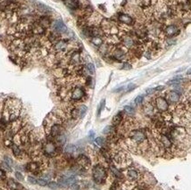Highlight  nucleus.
<instances>
[{
    "label": "nucleus",
    "instance_id": "obj_1",
    "mask_svg": "<svg viewBox=\"0 0 191 190\" xmlns=\"http://www.w3.org/2000/svg\"><path fill=\"white\" fill-rule=\"evenodd\" d=\"M87 97V91L82 85H74L70 91V102L78 104L84 101Z\"/></svg>",
    "mask_w": 191,
    "mask_h": 190
},
{
    "label": "nucleus",
    "instance_id": "obj_2",
    "mask_svg": "<svg viewBox=\"0 0 191 190\" xmlns=\"http://www.w3.org/2000/svg\"><path fill=\"white\" fill-rule=\"evenodd\" d=\"M42 153L46 157H55L58 154V146L54 140L47 139L41 143Z\"/></svg>",
    "mask_w": 191,
    "mask_h": 190
},
{
    "label": "nucleus",
    "instance_id": "obj_3",
    "mask_svg": "<svg viewBox=\"0 0 191 190\" xmlns=\"http://www.w3.org/2000/svg\"><path fill=\"white\" fill-rule=\"evenodd\" d=\"M93 180L97 184H103L107 179V171L102 164H97L94 166L92 171Z\"/></svg>",
    "mask_w": 191,
    "mask_h": 190
},
{
    "label": "nucleus",
    "instance_id": "obj_4",
    "mask_svg": "<svg viewBox=\"0 0 191 190\" xmlns=\"http://www.w3.org/2000/svg\"><path fill=\"white\" fill-rule=\"evenodd\" d=\"M116 22L118 23V24H122V25L128 26L131 28H133L136 24L135 19L131 15H130L128 14H125V13H119L117 14Z\"/></svg>",
    "mask_w": 191,
    "mask_h": 190
},
{
    "label": "nucleus",
    "instance_id": "obj_5",
    "mask_svg": "<svg viewBox=\"0 0 191 190\" xmlns=\"http://www.w3.org/2000/svg\"><path fill=\"white\" fill-rule=\"evenodd\" d=\"M154 106L155 107L156 111L159 112L160 113L165 112L169 111L170 105L167 101V99L162 96H158L154 99Z\"/></svg>",
    "mask_w": 191,
    "mask_h": 190
},
{
    "label": "nucleus",
    "instance_id": "obj_6",
    "mask_svg": "<svg viewBox=\"0 0 191 190\" xmlns=\"http://www.w3.org/2000/svg\"><path fill=\"white\" fill-rule=\"evenodd\" d=\"M49 30L52 31L57 32V33L61 34L62 36H63L68 31L66 25L63 23V21L62 20H53V22H52L51 27Z\"/></svg>",
    "mask_w": 191,
    "mask_h": 190
},
{
    "label": "nucleus",
    "instance_id": "obj_7",
    "mask_svg": "<svg viewBox=\"0 0 191 190\" xmlns=\"http://www.w3.org/2000/svg\"><path fill=\"white\" fill-rule=\"evenodd\" d=\"M45 168V166L40 163L39 162H37V161H31V162H28L25 166V169L27 171L29 172H31L33 174H38L40 172L43 171Z\"/></svg>",
    "mask_w": 191,
    "mask_h": 190
},
{
    "label": "nucleus",
    "instance_id": "obj_8",
    "mask_svg": "<svg viewBox=\"0 0 191 190\" xmlns=\"http://www.w3.org/2000/svg\"><path fill=\"white\" fill-rule=\"evenodd\" d=\"M48 31L49 30H48V29L44 28L43 26H41L40 24H38L37 21L31 24V31H32L33 35H36L38 37L46 38L48 33Z\"/></svg>",
    "mask_w": 191,
    "mask_h": 190
},
{
    "label": "nucleus",
    "instance_id": "obj_9",
    "mask_svg": "<svg viewBox=\"0 0 191 190\" xmlns=\"http://www.w3.org/2000/svg\"><path fill=\"white\" fill-rule=\"evenodd\" d=\"M163 33L165 38H174L175 36L180 34V29L177 25L174 24L166 25L163 27Z\"/></svg>",
    "mask_w": 191,
    "mask_h": 190
},
{
    "label": "nucleus",
    "instance_id": "obj_10",
    "mask_svg": "<svg viewBox=\"0 0 191 190\" xmlns=\"http://www.w3.org/2000/svg\"><path fill=\"white\" fill-rule=\"evenodd\" d=\"M76 164L79 166L80 169L87 170V169H89L90 167L91 162H90V159L88 156H86L85 154H80L76 159Z\"/></svg>",
    "mask_w": 191,
    "mask_h": 190
},
{
    "label": "nucleus",
    "instance_id": "obj_11",
    "mask_svg": "<svg viewBox=\"0 0 191 190\" xmlns=\"http://www.w3.org/2000/svg\"><path fill=\"white\" fill-rule=\"evenodd\" d=\"M168 101V103L170 104H179L180 101V94L176 91V90H171L166 93V97H165Z\"/></svg>",
    "mask_w": 191,
    "mask_h": 190
},
{
    "label": "nucleus",
    "instance_id": "obj_12",
    "mask_svg": "<svg viewBox=\"0 0 191 190\" xmlns=\"http://www.w3.org/2000/svg\"><path fill=\"white\" fill-rule=\"evenodd\" d=\"M37 21H38V24H40L41 26H43L44 28L49 30L50 27H51L52 22H53V20L48 14H42V15H40V16L38 17Z\"/></svg>",
    "mask_w": 191,
    "mask_h": 190
},
{
    "label": "nucleus",
    "instance_id": "obj_13",
    "mask_svg": "<svg viewBox=\"0 0 191 190\" xmlns=\"http://www.w3.org/2000/svg\"><path fill=\"white\" fill-rule=\"evenodd\" d=\"M126 177L130 182H135L140 179V174L138 171L134 168H129L126 171Z\"/></svg>",
    "mask_w": 191,
    "mask_h": 190
},
{
    "label": "nucleus",
    "instance_id": "obj_14",
    "mask_svg": "<svg viewBox=\"0 0 191 190\" xmlns=\"http://www.w3.org/2000/svg\"><path fill=\"white\" fill-rule=\"evenodd\" d=\"M75 182H76V179L74 176H62V178L59 179L58 184L61 186L67 187V186H71Z\"/></svg>",
    "mask_w": 191,
    "mask_h": 190
},
{
    "label": "nucleus",
    "instance_id": "obj_15",
    "mask_svg": "<svg viewBox=\"0 0 191 190\" xmlns=\"http://www.w3.org/2000/svg\"><path fill=\"white\" fill-rule=\"evenodd\" d=\"M62 1L63 4L72 11H78L80 9V0H62Z\"/></svg>",
    "mask_w": 191,
    "mask_h": 190
},
{
    "label": "nucleus",
    "instance_id": "obj_16",
    "mask_svg": "<svg viewBox=\"0 0 191 190\" xmlns=\"http://www.w3.org/2000/svg\"><path fill=\"white\" fill-rule=\"evenodd\" d=\"M143 111L145 112V114H146L147 116H154L156 112V109L155 107L154 106V104L153 103H146V105H144L143 106Z\"/></svg>",
    "mask_w": 191,
    "mask_h": 190
},
{
    "label": "nucleus",
    "instance_id": "obj_17",
    "mask_svg": "<svg viewBox=\"0 0 191 190\" xmlns=\"http://www.w3.org/2000/svg\"><path fill=\"white\" fill-rule=\"evenodd\" d=\"M123 113L124 112H119L118 113H116L114 118H113V120H112V125L114 127H119L122 122H123Z\"/></svg>",
    "mask_w": 191,
    "mask_h": 190
},
{
    "label": "nucleus",
    "instance_id": "obj_18",
    "mask_svg": "<svg viewBox=\"0 0 191 190\" xmlns=\"http://www.w3.org/2000/svg\"><path fill=\"white\" fill-rule=\"evenodd\" d=\"M6 185L12 190H23L24 189L22 185L19 184L16 181H14V179H7Z\"/></svg>",
    "mask_w": 191,
    "mask_h": 190
},
{
    "label": "nucleus",
    "instance_id": "obj_19",
    "mask_svg": "<svg viewBox=\"0 0 191 190\" xmlns=\"http://www.w3.org/2000/svg\"><path fill=\"white\" fill-rule=\"evenodd\" d=\"M11 148H12V150H13V155H14L15 157H17V158H20L21 156H23V154H26L25 151H23L22 148H21L20 146H18V145H16V144H13Z\"/></svg>",
    "mask_w": 191,
    "mask_h": 190
},
{
    "label": "nucleus",
    "instance_id": "obj_20",
    "mask_svg": "<svg viewBox=\"0 0 191 190\" xmlns=\"http://www.w3.org/2000/svg\"><path fill=\"white\" fill-rule=\"evenodd\" d=\"M90 42L93 46H97V48L99 46H101L104 42V37H100V36H96V37H92L90 38Z\"/></svg>",
    "mask_w": 191,
    "mask_h": 190
},
{
    "label": "nucleus",
    "instance_id": "obj_21",
    "mask_svg": "<svg viewBox=\"0 0 191 190\" xmlns=\"http://www.w3.org/2000/svg\"><path fill=\"white\" fill-rule=\"evenodd\" d=\"M110 171H111L112 174L114 175V177L115 179H122V177H123L122 173L115 167L114 165H110Z\"/></svg>",
    "mask_w": 191,
    "mask_h": 190
},
{
    "label": "nucleus",
    "instance_id": "obj_22",
    "mask_svg": "<svg viewBox=\"0 0 191 190\" xmlns=\"http://www.w3.org/2000/svg\"><path fill=\"white\" fill-rule=\"evenodd\" d=\"M103 134L107 135V136H112V135H114L116 134V128L114 127L113 125H110V126H107L104 130H103Z\"/></svg>",
    "mask_w": 191,
    "mask_h": 190
},
{
    "label": "nucleus",
    "instance_id": "obj_23",
    "mask_svg": "<svg viewBox=\"0 0 191 190\" xmlns=\"http://www.w3.org/2000/svg\"><path fill=\"white\" fill-rule=\"evenodd\" d=\"M37 9H38V11L40 12L42 14H48H48L50 13V10H51L49 7H48L47 6L43 5V4H38Z\"/></svg>",
    "mask_w": 191,
    "mask_h": 190
},
{
    "label": "nucleus",
    "instance_id": "obj_24",
    "mask_svg": "<svg viewBox=\"0 0 191 190\" xmlns=\"http://www.w3.org/2000/svg\"><path fill=\"white\" fill-rule=\"evenodd\" d=\"M181 80H182V76H176L173 79L170 80L167 82V84L168 85H171V86H176V85H180V82H181Z\"/></svg>",
    "mask_w": 191,
    "mask_h": 190
},
{
    "label": "nucleus",
    "instance_id": "obj_25",
    "mask_svg": "<svg viewBox=\"0 0 191 190\" xmlns=\"http://www.w3.org/2000/svg\"><path fill=\"white\" fill-rule=\"evenodd\" d=\"M78 108L80 111V119H81L85 116V114H86L88 111V107L83 104H80V105H78Z\"/></svg>",
    "mask_w": 191,
    "mask_h": 190
},
{
    "label": "nucleus",
    "instance_id": "obj_26",
    "mask_svg": "<svg viewBox=\"0 0 191 190\" xmlns=\"http://www.w3.org/2000/svg\"><path fill=\"white\" fill-rule=\"evenodd\" d=\"M76 151H77V147L75 145H72V144H70V145L66 146V147L65 148V152L66 154H72Z\"/></svg>",
    "mask_w": 191,
    "mask_h": 190
},
{
    "label": "nucleus",
    "instance_id": "obj_27",
    "mask_svg": "<svg viewBox=\"0 0 191 190\" xmlns=\"http://www.w3.org/2000/svg\"><path fill=\"white\" fill-rule=\"evenodd\" d=\"M123 112L126 114H128L129 116H132L135 113V109L131 105H126V106H124V111Z\"/></svg>",
    "mask_w": 191,
    "mask_h": 190
},
{
    "label": "nucleus",
    "instance_id": "obj_28",
    "mask_svg": "<svg viewBox=\"0 0 191 190\" xmlns=\"http://www.w3.org/2000/svg\"><path fill=\"white\" fill-rule=\"evenodd\" d=\"M86 68L88 70V72L89 73L90 75H93L95 73V66L92 63H86Z\"/></svg>",
    "mask_w": 191,
    "mask_h": 190
},
{
    "label": "nucleus",
    "instance_id": "obj_29",
    "mask_svg": "<svg viewBox=\"0 0 191 190\" xmlns=\"http://www.w3.org/2000/svg\"><path fill=\"white\" fill-rule=\"evenodd\" d=\"M95 143L98 146V147H103L105 143V140L103 137H98L95 139Z\"/></svg>",
    "mask_w": 191,
    "mask_h": 190
},
{
    "label": "nucleus",
    "instance_id": "obj_30",
    "mask_svg": "<svg viewBox=\"0 0 191 190\" xmlns=\"http://www.w3.org/2000/svg\"><path fill=\"white\" fill-rule=\"evenodd\" d=\"M164 41L165 43L168 45V46H173V45H175L176 44V39L174 38H164Z\"/></svg>",
    "mask_w": 191,
    "mask_h": 190
},
{
    "label": "nucleus",
    "instance_id": "obj_31",
    "mask_svg": "<svg viewBox=\"0 0 191 190\" xmlns=\"http://www.w3.org/2000/svg\"><path fill=\"white\" fill-rule=\"evenodd\" d=\"M4 145L6 147H12V146L13 145V141L12 138H4Z\"/></svg>",
    "mask_w": 191,
    "mask_h": 190
},
{
    "label": "nucleus",
    "instance_id": "obj_32",
    "mask_svg": "<svg viewBox=\"0 0 191 190\" xmlns=\"http://www.w3.org/2000/svg\"><path fill=\"white\" fill-rule=\"evenodd\" d=\"M143 101H144V97L143 96H138L135 100H134V103L136 105H141L143 104Z\"/></svg>",
    "mask_w": 191,
    "mask_h": 190
},
{
    "label": "nucleus",
    "instance_id": "obj_33",
    "mask_svg": "<svg viewBox=\"0 0 191 190\" xmlns=\"http://www.w3.org/2000/svg\"><path fill=\"white\" fill-rule=\"evenodd\" d=\"M131 68H132V65H131V63L129 61L123 62L122 66H121V69H123V70H131Z\"/></svg>",
    "mask_w": 191,
    "mask_h": 190
},
{
    "label": "nucleus",
    "instance_id": "obj_34",
    "mask_svg": "<svg viewBox=\"0 0 191 190\" xmlns=\"http://www.w3.org/2000/svg\"><path fill=\"white\" fill-rule=\"evenodd\" d=\"M48 187L49 188H51V189H54V190H55V189H57L60 186H59V184L57 183V182H55V181H51V182H49L48 184Z\"/></svg>",
    "mask_w": 191,
    "mask_h": 190
},
{
    "label": "nucleus",
    "instance_id": "obj_35",
    "mask_svg": "<svg viewBox=\"0 0 191 190\" xmlns=\"http://www.w3.org/2000/svg\"><path fill=\"white\" fill-rule=\"evenodd\" d=\"M104 105H105V100H104V99H103V100L101 101V103L99 104V106H98V109H97V116H99V115H100V113H101L102 110L104 109Z\"/></svg>",
    "mask_w": 191,
    "mask_h": 190
},
{
    "label": "nucleus",
    "instance_id": "obj_36",
    "mask_svg": "<svg viewBox=\"0 0 191 190\" xmlns=\"http://www.w3.org/2000/svg\"><path fill=\"white\" fill-rule=\"evenodd\" d=\"M136 88H137V85H136V84H134V83H130L128 86H127L126 92H131V91L134 90Z\"/></svg>",
    "mask_w": 191,
    "mask_h": 190
},
{
    "label": "nucleus",
    "instance_id": "obj_37",
    "mask_svg": "<svg viewBox=\"0 0 191 190\" xmlns=\"http://www.w3.org/2000/svg\"><path fill=\"white\" fill-rule=\"evenodd\" d=\"M4 162H6L9 166H13V159H11L10 157H8V156H5L4 157Z\"/></svg>",
    "mask_w": 191,
    "mask_h": 190
},
{
    "label": "nucleus",
    "instance_id": "obj_38",
    "mask_svg": "<svg viewBox=\"0 0 191 190\" xmlns=\"http://www.w3.org/2000/svg\"><path fill=\"white\" fill-rule=\"evenodd\" d=\"M1 167H3L4 168V170H6V171H12V167L11 166H9L6 162H3L2 163H1Z\"/></svg>",
    "mask_w": 191,
    "mask_h": 190
},
{
    "label": "nucleus",
    "instance_id": "obj_39",
    "mask_svg": "<svg viewBox=\"0 0 191 190\" xmlns=\"http://www.w3.org/2000/svg\"><path fill=\"white\" fill-rule=\"evenodd\" d=\"M28 181H29L31 184H32V185L38 184V179H36V178H34V177H32V176H29V177H28Z\"/></svg>",
    "mask_w": 191,
    "mask_h": 190
},
{
    "label": "nucleus",
    "instance_id": "obj_40",
    "mask_svg": "<svg viewBox=\"0 0 191 190\" xmlns=\"http://www.w3.org/2000/svg\"><path fill=\"white\" fill-rule=\"evenodd\" d=\"M38 184L41 186H45L48 185V181L43 179H38Z\"/></svg>",
    "mask_w": 191,
    "mask_h": 190
},
{
    "label": "nucleus",
    "instance_id": "obj_41",
    "mask_svg": "<svg viewBox=\"0 0 191 190\" xmlns=\"http://www.w3.org/2000/svg\"><path fill=\"white\" fill-rule=\"evenodd\" d=\"M15 178L18 179V180H23V175L21 173V172H19V171H16L15 172Z\"/></svg>",
    "mask_w": 191,
    "mask_h": 190
},
{
    "label": "nucleus",
    "instance_id": "obj_42",
    "mask_svg": "<svg viewBox=\"0 0 191 190\" xmlns=\"http://www.w3.org/2000/svg\"><path fill=\"white\" fill-rule=\"evenodd\" d=\"M146 94H148V95H151V94L155 93V88H147V89L146 90Z\"/></svg>",
    "mask_w": 191,
    "mask_h": 190
},
{
    "label": "nucleus",
    "instance_id": "obj_43",
    "mask_svg": "<svg viewBox=\"0 0 191 190\" xmlns=\"http://www.w3.org/2000/svg\"><path fill=\"white\" fill-rule=\"evenodd\" d=\"M6 177V172L3 169H0V179H3Z\"/></svg>",
    "mask_w": 191,
    "mask_h": 190
},
{
    "label": "nucleus",
    "instance_id": "obj_44",
    "mask_svg": "<svg viewBox=\"0 0 191 190\" xmlns=\"http://www.w3.org/2000/svg\"><path fill=\"white\" fill-rule=\"evenodd\" d=\"M163 89H164V87H163V86H158V87L155 88V91H162V90H163Z\"/></svg>",
    "mask_w": 191,
    "mask_h": 190
},
{
    "label": "nucleus",
    "instance_id": "obj_45",
    "mask_svg": "<svg viewBox=\"0 0 191 190\" xmlns=\"http://www.w3.org/2000/svg\"><path fill=\"white\" fill-rule=\"evenodd\" d=\"M117 187H118V184H117L116 182H114V183L112 185V186H111V190H116Z\"/></svg>",
    "mask_w": 191,
    "mask_h": 190
},
{
    "label": "nucleus",
    "instance_id": "obj_46",
    "mask_svg": "<svg viewBox=\"0 0 191 190\" xmlns=\"http://www.w3.org/2000/svg\"><path fill=\"white\" fill-rule=\"evenodd\" d=\"M94 136H95V133H94V131H90V132H89V139H90V140H92V139L94 138Z\"/></svg>",
    "mask_w": 191,
    "mask_h": 190
},
{
    "label": "nucleus",
    "instance_id": "obj_47",
    "mask_svg": "<svg viewBox=\"0 0 191 190\" xmlns=\"http://www.w3.org/2000/svg\"><path fill=\"white\" fill-rule=\"evenodd\" d=\"M123 89V87H121V88H117V89H115L114 90V92H120L121 90H122Z\"/></svg>",
    "mask_w": 191,
    "mask_h": 190
},
{
    "label": "nucleus",
    "instance_id": "obj_48",
    "mask_svg": "<svg viewBox=\"0 0 191 190\" xmlns=\"http://www.w3.org/2000/svg\"><path fill=\"white\" fill-rule=\"evenodd\" d=\"M187 74H188V75H191V69H189V70H188Z\"/></svg>",
    "mask_w": 191,
    "mask_h": 190
},
{
    "label": "nucleus",
    "instance_id": "obj_49",
    "mask_svg": "<svg viewBox=\"0 0 191 190\" xmlns=\"http://www.w3.org/2000/svg\"><path fill=\"white\" fill-rule=\"evenodd\" d=\"M0 190H5V188L2 186H0Z\"/></svg>",
    "mask_w": 191,
    "mask_h": 190
}]
</instances>
